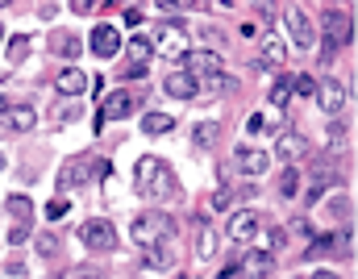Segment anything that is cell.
<instances>
[{
    "label": "cell",
    "instance_id": "obj_1",
    "mask_svg": "<svg viewBox=\"0 0 358 279\" xmlns=\"http://www.w3.org/2000/svg\"><path fill=\"white\" fill-rule=\"evenodd\" d=\"M133 180H138V192H142L146 200H167V196H175V171H171L163 159H154V154L138 159Z\"/></svg>",
    "mask_w": 358,
    "mask_h": 279
},
{
    "label": "cell",
    "instance_id": "obj_2",
    "mask_svg": "<svg viewBox=\"0 0 358 279\" xmlns=\"http://www.w3.org/2000/svg\"><path fill=\"white\" fill-rule=\"evenodd\" d=\"M129 234H133L138 246H154L163 238H175V217H167V213H142Z\"/></svg>",
    "mask_w": 358,
    "mask_h": 279
},
{
    "label": "cell",
    "instance_id": "obj_3",
    "mask_svg": "<svg viewBox=\"0 0 358 279\" xmlns=\"http://www.w3.org/2000/svg\"><path fill=\"white\" fill-rule=\"evenodd\" d=\"M350 42H355V21H350L342 8H329V13H325V42H321L325 50H321V54L334 58V54H338L342 46H350Z\"/></svg>",
    "mask_w": 358,
    "mask_h": 279
},
{
    "label": "cell",
    "instance_id": "obj_4",
    "mask_svg": "<svg viewBox=\"0 0 358 279\" xmlns=\"http://www.w3.org/2000/svg\"><path fill=\"white\" fill-rule=\"evenodd\" d=\"M150 50H158V54H167V58H179V54H188V33H184V25H175V21H163V25L154 29V38H150Z\"/></svg>",
    "mask_w": 358,
    "mask_h": 279
},
{
    "label": "cell",
    "instance_id": "obj_5",
    "mask_svg": "<svg viewBox=\"0 0 358 279\" xmlns=\"http://www.w3.org/2000/svg\"><path fill=\"white\" fill-rule=\"evenodd\" d=\"M142 104V92H133V88H117L113 96H104V104H100V117H96V129H104V121L113 117H129L133 109Z\"/></svg>",
    "mask_w": 358,
    "mask_h": 279
},
{
    "label": "cell",
    "instance_id": "obj_6",
    "mask_svg": "<svg viewBox=\"0 0 358 279\" xmlns=\"http://www.w3.org/2000/svg\"><path fill=\"white\" fill-rule=\"evenodd\" d=\"M79 242H83L88 250H96V255H108V250H117V230H113V221L92 217V221L79 230Z\"/></svg>",
    "mask_w": 358,
    "mask_h": 279
},
{
    "label": "cell",
    "instance_id": "obj_7",
    "mask_svg": "<svg viewBox=\"0 0 358 279\" xmlns=\"http://www.w3.org/2000/svg\"><path fill=\"white\" fill-rule=\"evenodd\" d=\"M184 71H188L196 83H209L213 75H221V54H217V50H188V54H184Z\"/></svg>",
    "mask_w": 358,
    "mask_h": 279
},
{
    "label": "cell",
    "instance_id": "obj_8",
    "mask_svg": "<svg viewBox=\"0 0 358 279\" xmlns=\"http://www.w3.org/2000/svg\"><path fill=\"white\" fill-rule=\"evenodd\" d=\"M288 29H292L296 46H304V50H313V46H317V25H313V17H309L300 4H292V8H288Z\"/></svg>",
    "mask_w": 358,
    "mask_h": 279
},
{
    "label": "cell",
    "instance_id": "obj_9",
    "mask_svg": "<svg viewBox=\"0 0 358 279\" xmlns=\"http://www.w3.org/2000/svg\"><path fill=\"white\" fill-rule=\"evenodd\" d=\"M175 259H179V250H175V238H163V242L146 246V255H142V267H146V271H171V267H175Z\"/></svg>",
    "mask_w": 358,
    "mask_h": 279
},
{
    "label": "cell",
    "instance_id": "obj_10",
    "mask_svg": "<svg viewBox=\"0 0 358 279\" xmlns=\"http://www.w3.org/2000/svg\"><path fill=\"white\" fill-rule=\"evenodd\" d=\"M313 96H317V104H321L329 117H334V113H342V104L350 100L342 79H317V92H313Z\"/></svg>",
    "mask_w": 358,
    "mask_h": 279
},
{
    "label": "cell",
    "instance_id": "obj_11",
    "mask_svg": "<svg viewBox=\"0 0 358 279\" xmlns=\"http://www.w3.org/2000/svg\"><path fill=\"white\" fill-rule=\"evenodd\" d=\"M88 46H92V54H100V58H113V54H121V33H117L108 21H100V25L92 29Z\"/></svg>",
    "mask_w": 358,
    "mask_h": 279
},
{
    "label": "cell",
    "instance_id": "obj_12",
    "mask_svg": "<svg viewBox=\"0 0 358 279\" xmlns=\"http://www.w3.org/2000/svg\"><path fill=\"white\" fill-rule=\"evenodd\" d=\"M88 171H96V163H88V159H67L63 171H58V188H63V192H75V188L88 180Z\"/></svg>",
    "mask_w": 358,
    "mask_h": 279
},
{
    "label": "cell",
    "instance_id": "obj_13",
    "mask_svg": "<svg viewBox=\"0 0 358 279\" xmlns=\"http://www.w3.org/2000/svg\"><path fill=\"white\" fill-rule=\"evenodd\" d=\"M254 234H259V213L238 209V213L229 217V238H234V242H250Z\"/></svg>",
    "mask_w": 358,
    "mask_h": 279
},
{
    "label": "cell",
    "instance_id": "obj_14",
    "mask_svg": "<svg viewBox=\"0 0 358 279\" xmlns=\"http://www.w3.org/2000/svg\"><path fill=\"white\" fill-rule=\"evenodd\" d=\"M238 167H242L246 175H263V171L271 167V154H267V150H254V146H238Z\"/></svg>",
    "mask_w": 358,
    "mask_h": 279
},
{
    "label": "cell",
    "instance_id": "obj_15",
    "mask_svg": "<svg viewBox=\"0 0 358 279\" xmlns=\"http://www.w3.org/2000/svg\"><path fill=\"white\" fill-rule=\"evenodd\" d=\"M50 50H54L58 58H79L83 42H79V33H71V29H58V33H50Z\"/></svg>",
    "mask_w": 358,
    "mask_h": 279
},
{
    "label": "cell",
    "instance_id": "obj_16",
    "mask_svg": "<svg viewBox=\"0 0 358 279\" xmlns=\"http://www.w3.org/2000/svg\"><path fill=\"white\" fill-rule=\"evenodd\" d=\"M167 96H175V100H192V96H200V83H196L188 71H175V75H167Z\"/></svg>",
    "mask_w": 358,
    "mask_h": 279
},
{
    "label": "cell",
    "instance_id": "obj_17",
    "mask_svg": "<svg viewBox=\"0 0 358 279\" xmlns=\"http://www.w3.org/2000/svg\"><path fill=\"white\" fill-rule=\"evenodd\" d=\"M284 38H275V33H263V42H259V63L263 67H279L284 63Z\"/></svg>",
    "mask_w": 358,
    "mask_h": 279
},
{
    "label": "cell",
    "instance_id": "obj_18",
    "mask_svg": "<svg viewBox=\"0 0 358 279\" xmlns=\"http://www.w3.org/2000/svg\"><path fill=\"white\" fill-rule=\"evenodd\" d=\"M88 83H92V79H88L83 71H75V67H67V71L54 79V88H58L63 96H83V92H88Z\"/></svg>",
    "mask_w": 358,
    "mask_h": 279
},
{
    "label": "cell",
    "instance_id": "obj_19",
    "mask_svg": "<svg viewBox=\"0 0 358 279\" xmlns=\"http://www.w3.org/2000/svg\"><path fill=\"white\" fill-rule=\"evenodd\" d=\"M38 125V113L29 109V104H17V109H8V134H29Z\"/></svg>",
    "mask_w": 358,
    "mask_h": 279
},
{
    "label": "cell",
    "instance_id": "obj_20",
    "mask_svg": "<svg viewBox=\"0 0 358 279\" xmlns=\"http://www.w3.org/2000/svg\"><path fill=\"white\" fill-rule=\"evenodd\" d=\"M142 129H146L150 138H163V134L175 129V117H167V113H146V117H142Z\"/></svg>",
    "mask_w": 358,
    "mask_h": 279
},
{
    "label": "cell",
    "instance_id": "obj_21",
    "mask_svg": "<svg viewBox=\"0 0 358 279\" xmlns=\"http://www.w3.org/2000/svg\"><path fill=\"white\" fill-rule=\"evenodd\" d=\"M8 217H17V225H29V217H33V200H29L25 192H13V196H8Z\"/></svg>",
    "mask_w": 358,
    "mask_h": 279
},
{
    "label": "cell",
    "instance_id": "obj_22",
    "mask_svg": "<svg viewBox=\"0 0 358 279\" xmlns=\"http://www.w3.org/2000/svg\"><path fill=\"white\" fill-rule=\"evenodd\" d=\"M213 255H217V234L200 221V225H196V259H204V263H209Z\"/></svg>",
    "mask_w": 358,
    "mask_h": 279
},
{
    "label": "cell",
    "instance_id": "obj_23",
    "mask_svg": "<svg viewBox=\"0 0 358 279\" xmlns=\"http://www.w3.org/2000/svg\"><path fill=\"white\" fill-rule=\"evenodd\" d=\"M304 150H309V142H304L300 134H284V138H279V154H284L288 163H296Z\"/></svg>",
    "mask_w": 358,
    "mask_h": 279
},
{
    "label": "cell",
    "instance_id": "obj_24",
    "mask_svg": "<svg viewBox=\"0 0 358 279\" xmlns=\"http://www.w3.org/2000/svg\"><path fill=\"white\" fill-rule=\"evenodd\" d=\"M271 263H275L271 250H250V255H246V271H250V276H267Z\"/></svg>",
    "mask_w": 358,
    "mask_h": 279
},
{
    "label": "cell",
    "instance_id": "obj_25",
    "mask_svg": "<svg viewBox=\"0 0 358 279\" xmlns=\"http://www.w3.org/2000/svg\"><path fill=\"white\" fill-rule=\"evenodd\" d=\"M192 142H196L200 150H209V146L217 142V121H200V125L192 129Z\"/></svg>",
    "mask_w": 358,
    "mask_h": 279
},
{
    "label": "cell",
    "instance_id": "obj_26",
    "mask_svg": "<svg viewBox=\"0 0 358 279\" xmlns=\"http://www.w3.org/2000/svg\"><path fill=\"white\" fill-rule=\"evenodd\" d=\"M29 46H33V42H29L25 33H17V38H8V50H4V54H8V63H25V54H29Z\"/></svg>",
    "mask_w": 358,
    "mask_h": 279
},
{
    "label": "cell",
    "instance_id": "obj_27",
    "mask_svg": "<svg viewBox=\"0 0 358 279\" xmlns=\"http://www.w3.org/2000/svg\"><path fill=\"white\" fill-rule=\"evenodd\" d=\"M279 192H284V196H296V192H300V171H296V167H284V171H279Z\"/></svg>",
    "mask_w": 358,
    "mask_h": 279
},
{
    "label": "cell",
    "instance_id": "obj_28",
    "mask_svg": "<svg viewBox=\"0 0 358 279\" xmlns=\"http://www.w3.org/2000/svg\"><path fill=\"white\" fill-rule=\"evenodd\" d=\"M267 96H271V104H279V109H284V104L292 100V83H288V79L279 75V79L271 83V92H267Z\"/></svg>",
    "mask_w": 358,
    "mask_h": 279
},
{
    "label": "cell",
    "instance_id": "obj_29",
    "mask_svg": "<svg viewBox=\"0 0 358 279\" xmlns=\"http://www.w3.org/2000/svg\"><path fill=\"white\" fill-rule=\"evenodd\" d=\"M288 83H292L296 96H313V92H317V79H313V75H296V79H288Z\"/></svg>",
    "mask_w": 358,
    "mask_h": 279
},
{
    "label": "cell",
    "instance_id": "obj_30",
    "mask_svg": "<svg viewBox=\"0 0 358 279\" xmlns=\"http://www.w3.org/2000/svg\"><path fill=\"white\" fill-rule=\"evenodd\" d=\"M129 54H133L138 63H150V38H133V42H129Z\"/></svg>",
    "mask_w": 358,
    "mask_h": 279
},
{
    "label": "cell",
    "instance_id": "obj_31",
    "mask_svg": "<svg viewBox=\"0 0 358 279\" xmlns=\"http://www.w3.org/2000/svg\"><path fill=\"white\" fill-rule=\"evenodd\" d=\"M329 146H334V154H342V150H346V129H342V125H334V129H329Z\"/></svg>",
    "mask_w": 358,
    "mask_h": 279
},
{
    "label": "cell",
    "instance_id": "obj_32",
    "mask_svg": "<svg viewBox=\"0 0 358 279\" xmlns=\"http://www.w3.org/2000/svg\"><path fill=\"white\" fill-rule=\"evenodd\" d=\"M46 217H50V221L67 217V200H63V196H58V200H50V205H46Z\"/></svg>",
    "mask_w": 358,
    "mask_h": 279
},
{
    "label": "cell",
    "instance_id": "obj_33",
    "mask_svg": "<svg viewBox=\"0 0 358 279\" xmlns=\"http://www.w3.org/2000/svg\"><path fill=\"white\" fill-rule=\"evenodd\" d=\"M54 250H58V238H50V234H42V238H38V255L46 259V255H54Z\"/></svg>",
    "mask_w": 358,
    "mask_h": 279
},
{
    "label": "cell",
    "instance_id": "obj_34",
    "mask_svg": "<svg viewBox=\"0 0 358 279\" xmlns=\"http://www.w3.org/2000/svg\"><path fill=\"white\" fill-rule=\"evenodd\" d=\"M121 17H125V25H133V29H138V25L146 21V13H142V8H133V4H129V8H125Z\"/></svg>",
    "mask_w": 358,
    "mask_h": 279
},
{
    "label": "cell",
    "instance_id": "obj_35",
    "mask_svg": "<svg viewBox=\"0 0 358 279\" xmlns=\"http://www.w3.org/2000/svg\"><path fill=\"white\" fill-rule=\"evenodd\" d=\"M25 238H29V225H13L8 230V246H21Z\"/></svg>",
    "mask_w": 358,
    "mask_h": 279
},
{
    "label": "cell",
    "instance_id": "obj_36",
    "mask_svg": "<svg viewBox=\"0 0 358 279\" xmlns=\"http://www.w3.org/2000/svg\"><path fill=\"white\" fill-rule=\"evenodd\" d=\"M229 200H234V192H229V188H221V192L213 196V209H229Z\"/></svg>",
    "mask_w": 358,
    "mask_h": 279
},
{
    "label": "cell",
    "instance_id": "obj_37",
    "mask_svg": "<svg viewBox=\"0 0 358 279\" xmlns=\"http://www.w3.org/2000/svg\"><path fill=\"white\" fill-rule=\"evenodd\" d=\"M263 129H271V121L267 117H250V134H263Z\"/></svg>",
    "mask_w": 358,
    "mask_h": 279
},
{
    "label": "cell",
    "instance_id": "obj_38",
    "mask_svg": "<svg viewBox=\"0 0 358 279\" xmlns=\"http://www.w3.org/2000/svg\"><path fill=\"white\" fill-rule=\"evenodd\" d=\"M146 67H150V63H133V67H129L125 75H129V79H142V75H146Z\"/></svg>",
    "mask_w": 358,
    "mask_h": 279
},
{
    "label": "cell",
    "instance_id": "obj_39",
    "mask_svg": "<svg viewBox=\"0 0 358 279\" xmlns=\"http://www.w3.org/2000/svg\"><path fill=\"white\" fill-rule=\"evenodd\" d=\"M71 279H104V276H100V271H92V267H83V271H75Z\"/></svg>",
    "mask_w": 358,
    "mask_h": 279
},
{
    "label": "cell",
    "instance_id": "obj_40",
    "mask_svg": "<svg viewBox=\"0 0 358 279\" xmlns=\"http://www.w3.org/2000/svg\"><path fill=\"white\" fill-rule=\"evenodd\" d=\"M313 279H338L334 271H313Z\"/></svg>",
    "mask_w": 358,
    "mask_h": 279
},
{
    "label": "cell",
    "instance_id": "obj_41",
    "mask_svg": "<svg viewBox=\"0 0 358 279\" xmlns=\"http://www.w3.org/2000/svg\"><path fill=\"white\" fill-rule=\"evenodd\" d=\"M0 113H8V96L4 92H0Z\"/></svg>",
    "mask_w": 358,
    "mask_h": 279
},
{
    "label": "cell",
    "instance_id": "obj_42",
    "mask_svg": "<svg viewBox=\"0 0 358 279\" xmlns=\"http://www.w3.org/2000/svg\"><path fill=\"white\" fill-rule=\"evenodd\" d=\"M0 42H4V25H0Z\"/></svg>",
    "mask_w": 358,
    "mask_h": 279
},
{
    "label": "cell",
    "instance_id": "obj_43",
    "mask_svg": "<svg viewBox=\"0 0 358 279\" xmlns=\"http://www.w3.org/2000/svg\"><path fill=\"white\" fill-rule=\"evenodd\" d=\"M0 167H4V159H0Z\"/></svg>",
    "mask_w": 358,
    "mask_h": 279
}]
</instances>
